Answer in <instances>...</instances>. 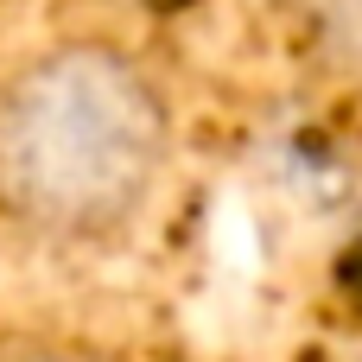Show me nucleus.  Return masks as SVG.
I'll return each mask as SVG.
<instances>
[{"label":"nucleus","mask_w":362,"mask_h":362,"mask_svg":"<svg viewBox=\"0 0 362 362\" xmlns=\"http://www.w3.org/2000/svg\"><path fill=\"white\" fill-rule=\"evenodd\" d=\"M172 165V102L115 38H57L0 70V229L38 248L127 235Z\"/></svg>","instance_id":"nucleus-1"},{"label":"nucleus","mask_w":362,"mask_h":362,"mask_svg":"<svg viewBox=\"0 0 362 362\" xmlns=\"http://www.w3.org/2000/svg\"><path fill=\"white\" fill-rule=\"evenodd\" d=\"M312 38L337 70L362 76V0H312Z\"/></svg>","instance_id":"nucleus-2"},{"label":"nucleus","mask_w":362,"mask_h":362,"mask_svg":"<svg viewBox=\"0 0 362 362\" xmlns=\"http://www.w3.org/2000/svg\"><path fill=\"white\" fill-rule=\"evenodd\" d=\"M0 362H89V356H76V350H51V344H13V350H0Z\"/></svg>","instance_id":"nucleus-3"}]
</instances>
